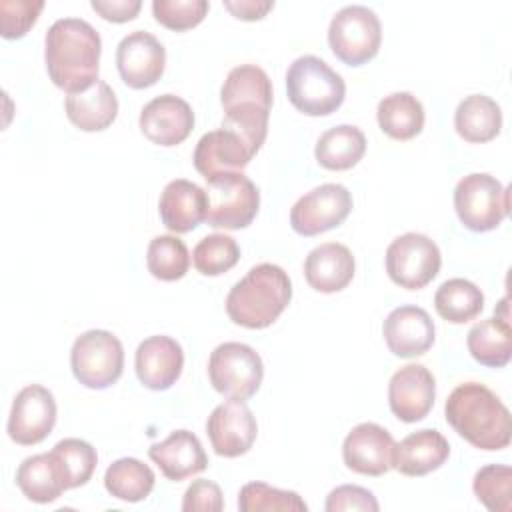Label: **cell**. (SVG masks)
<instances>
[{
  "label": "cell",
  "instance_id": "d4e9b609",
  "mask_svg": "<svg viewBox=\"0 0 512 512\" xmlns=\"http://www.w3.org/2000/svg\"><path fill=\"white\" fill-rule=\"evenodd\" d=\"M16 484L22 494L36 504H50L58 500L64 490H70L64 468L52 450L24 458L16 470Z\"/></svg>",
  "mask_w": 512,
  "mask_h": 512
},
{
  "label": "cell",
  "instance_id": "44dd1931",
  "mask_svg": "<svg viewBox=\"0 0 512 512\" xmlns=\"http://www.w3.org/2000/svg\"><path fill=\"white\" fill-rule=\"evenodd\" d=\"M148 456L172 482H180L194 474H200L208 466V456L198 436L188 430L170 432L166 440L156 442L148 448Z\"/></svg>",
  "mask_w": 512,
  "mask_h": 512
},
{
  "label": "cell",
  "instance_id": "30bf717a",
  "mask_svg": "<svg viewBox=\"0 0 512 512\" xmlns=\"http://www.w3.org/2000/svg\"><path fill=\"white\" fill-rule=\"evenodd\" d=\"M442 256L434 240L418 232H406L386 248V272L406 290H420L440 272Z\"/></svg>",
  "mask_w": 512,
  "mask_h": 512
},
{
  "label": "cell",
  "instance_id": "4fadbf2b",
  "mask_svg": "<svg viewBox=\"0 0 512 512\" xmlns=\"http://www.w3.org/2000/svg\"><path fill=\"white\" fill-rule=\"evenodd\" d=\"M206 434L218 456L236 458L252 448L258 424L244 400L230 398L212 410L206 420Z\"/></svg>",
  "mask_w": 512,
  "mask_h": 512
},
{
  "label": "cell",
  "instance_id": "52a82bcc",
  "mask_svg": "<svg viewBox=\"0 0 512 512\" xmlns=\"http://www.w3.org/2000/svg\"><path fill=\"white\" fill-rule=\"evenodd\" d=\"M70 368L82 386L104 390L122 376V342L108 330H88L72 344Z\"/></svg>",
  "mask_w": 512,
  "mask_h": 512
},
{
  "label": "cell",
  "instance_id": "6da1fadb",
  "mask_svg": "<svg viewBox=\"0 0 512 512\" xmlns=\"http://www.w3.org/2000/svg\"><path fill=\"white\" fill-rule=\"evenodd\" d=\"M100 34L82 18L56 20L44 38L46 70L54 86L68 94L82 92L98 80Z\"/></svg>",
  "mask_w": 512,
  "mask_h": 512
},
{
  "label": "cell",
  "instance_id": "f1b7e54d",
  "mask_svg": "<svg viewBox=\"0 0 512 512\" xmlns=\"http://www.w3.org/2000/svg\"><path fill=\"white\" fill-rule=\"evenodd\" d=\"M468 352L476 362L488 368H502L512 356V328L506 318L494 314L492 318L476 322L466 338Z\"/></svg>",
  "mask_w": 512,
  "mask_h": 512
},
{
  "label": "cell",
  "instance_id": "4316f807",
  "mask_svg": "<svg viewBox=\"0 0 512 512\" xmlns=\"http://www.w3.org/2000/svg\"><path fill=\"white\" fill-rule=\"evenodd\" d=\"M454 128L466 142H490L500 134L502 110L490 96L470 94L458 104L454 112Z\"/></svg>",
  "mask_w": 512,
  "mask_h": 512
},
{
  "label": "cell",
  "instance_id": "e0dca14e",
  "mask_svg": "<svg viewBox=\"0 0 512 512\" xmlns=\"http://www.w3.org/2000/svg\"><path fill=\"white\" fill-rule=\"evenodd\" d=\"M392 434L374 422H362L354 426L342 444L344 464L364 476H382L392 468L394 452Z\"/></svg>",
  "mask_w": 512,
  "mask_h": 512
},
{
  "label": "cell",
  "instance_id": "ee69618b",
  "mask_svg": "<svg viewBox=\"0 0 512 512\" xmlns=\"http://www.w3.org/2000/svg\"><path fill=\"white\" fill-rule=\"evenodd\" d=\"M224 8L230 10L240 20H260L268 10L274 8L270 0H240V2H224Z\"/></svg>",
  "mask_w": 512,
  "mask_h": 512
},
{
  "label": "cell",
  "instance_id": "7402d4cb",
  "mask_svg": "<svg viewBox=\"0 0 512 512\" xmlns=\"http://www.w3.org/2000/svg\"><path fill=\"white\" fill-rule=\"evenodd\" d=\"M448 456V440L434 428H422L394 444L392 468L404 476H424L438 470Z\"/></svg>",
  "mask_w": 512,
  "mask_h": 512
},
{
  "label": "cell",
  "instance_id": "f35d334b",
  "mask_svg": "<svg viewBox=\"0 0 512 512\" xmlns=\"http://www.w3.org/2000/svg\"><path fill=\"white\" fill-rule=\"evenodd\" d=\"M210 4L206 0H154L152 2V14L158 24L184 32L188 28L198 26Z\"/></svg>",
  "mask_w": 512,
  "mask_h": 512
},
{
  "label": "cell",
  "instance_id": "d6a6232c",
  "mask_svg": "<svg viewBox=\"0 0 512 512\" xmlns=\"http://www.w3.org/2000/svg\"><path fill=\"white\" fill-rule=\"evenodd\" d=\"M156 476L152 468L138 458H120L112 462L104 474L106 490L124 502H140L154 488Z\"/></svg>",
  "mask_w": 512,
  "mask_h": 512
},
{
  "label": "cell",
  "instance_id": "8d00e7d4",
  "mask_svg": "<svg viewBox=\"0 0 512 512\" xmlns=\"http://www.w3.org/2000/svg\"><path fill=\"white\" fill-rule=\"evenodd\" d=\"M240 248L232 236L208 234L192 250V262L204 276H220L236 266Z\"/></svg>",
  "mask_w": 512,
  "mask_h": 512
},
{
  "label": "cell",
  "instance_id": "d6986e66",
  "mask_svg": "<svg viewBox=\"0 0 512 512\" xmlns=\"http://www.w3.org/2000/svg\"><path fill=\"white\" fill-rule=\"evenodd\" d=\"M382 334L388 350L400 358L422 356L432 348L436 338L430 314L412 304L394 308L382 324Z\"/></svg>",
  "mask_w": 512,
  "mask_h": 512
},
{
  "label": "cell",
  "instance_id": "cb8c5ba5",
  "mask_svg": "<svg viewBox=\"0 0 512 512\" xmlns=\"http://www.w3.org/2000/svg\"><path fill=\"white\" fill-rule=\"evenodd\" d=\"M206 206L208 202L204 188L184 178L168 182L158 200L162 224L176 234L190 232L202 220H206Z\"/></svg>",
  "mask_w": 512,
  "mask_h": 512
},
{
  "label": "cell",
  "instance_id": "836d02e7",
  "mask_svg": "<svg viewBox=\"0 0 512 512\" xmlns=\"http://www.w3.org/2000/svg\"><path fill=\"white\" fill-rule=\"evenodd\" d=\"M148 272L164 282H174L186 276L190 266V254L178 236L162 234L150 240L146 250Z\"/></svg>",
  "mask_w": 512,
  "mask_h": 512
},
{
  "label": "cell",
  "instance_id": "ac0fdd59",
  "mask_svg": "<svg viewBox=\"0 0 512 512\" xmlns=\"http://www.w3.org/2000/svg\"><path fill=\"white\" fill-rule=\"evenodd\" d=\"M138 124L150 142L158 146H176L192 132L194 112L180 96L162 94L142 108Z\"/></svg>",
  "mask_w": 512,
  "mask_h": 512
},
{
  "label": "cell",
  "instance_id": "9a60e30c",
  "mask_svg": "<svg viewBox=\"0 0 512 512\" xmlns=\"http://www.w3.org/2000/svg\"><path fill=\"white\" fill-rule=\"evenodd\" d=\"M256 148L234 128L220 126L218 130L206 132L194 148V168L206 178L218 174L242 172L248 162L256 156Z\"/></svg>",
  "mask_w": 512,
  "mask_h": 512
},
{
  "label": "cell",
  "instance_id": "83f0119b",
  "mask_svg": "<svg viewBox=\"0 0 512 512\" xmlns=\"http://www.w3.org/2000/svg\"><path fill=\"white\" fill-rule=\"evenodd\" d=\"M220 102L224 110L236 106L272 108V82L256 64H240L232 68L222 84Z\"/></svg>",
  "mask_w": 512,
  "mask_h": 512
},
{
  "label": "cell",
  "instance_id": "277c9868",
  "mask_svg": "<svg viewBox=\"0 0 512 512\" xmlns=\"http://www.w3.org/2000/svg\"><path fill=\"white\" fill-rule=\"evenodd\" d=\"M288 100L306 116H328L340 108L346 96L342 76L322 58L306 54L296 58L286 72Z\"/></svg>",
  "mask_w": 512,
  "mask_h": 512
},
{
  "label": "cell",
  "instance_id": "2e32d148",
  "mask_svg": "<svg viewBox=\"0 0 512 512\" xmlns=\"http://www.w3.org/2000/svg\"><path fill=\"white\" fill-rule=\"evenodd\" d=\"M436 398V380L422 364H406L388 382V404L402 422H418L428 416Z\"/></svg>",
  "mask_w": 512,
  "mask_h": 512
},
{
  "label": "cell",
  "instance_id": "7a4b0ae2",
  "mask_svg": "<svg viewBox=\"0 0 512 512\" xmlns=\"http://www.w3.org/2000/svg\"><path fill=\"white\" fill-rule=\"evenodd\" d=\"M446 422L480 450H502L510 444L512 422L502 400L480 382L458 384L444 406Z\"/></svg>",
  "mask_w": 512,
  "mask_h": 512
},
{
  "label": "cell",
  "instance_id": "5b68a950",
  "mask_svg": "<svg viewBox=\"0 0 512 512\" xmlns=\"http://www.w3.org/2000/svg\"><path fill=\"white\" fill-rule=\"evenodd\" d=\"M206 222L212 228L240 230L252 224L260 208L256 184L242 172L218 174L206 180Z\"/></svg>",
  "mask_w": 512,
  "mask_h": 512
},
{
  "label": "cell",
  "instance_id": "d590c367",
  "mask_svg": "<svg viewBox=\"0 0 512 512\" xmlns=\"http://www.w3.org/2000/svg\"><path fill=\"white\" fill-rule=\"evenodd\" d=\"M472 490L490 512L512 510V468L506 464H488L474 474Z\"/></svg>",
  "mask_w": 512,
  "mask_h": 512
},
{
  "label": "cell",
  "instance_id": "5bb4252c",
  "mask_svg": "<svg viewBox=\"0 0 512 512\" xmlns=\"http://www.w3.org/2000/svg\"><path fill=\"white\" fill-rule=\"evenodd\" d=\"M116 66L126 86L142 90L156 84L164 74L166 50L154 34L134 30L120 40L116 48Z\"/></svg>",
  "mask_w": 512,
  "mask_h": 512
},
{
  "label": "cell",
  "instance_id": "4dcf8cb0",
  "mask_svg": "<svg viewBox=\"0 0 512 512\" xmlns=\"http://www.w3.org/2000/svg\"><path fill=\"white\" fill-rule=\"evenodd\" d=\"M378 126L394 140H410L424 128V106L410 92H394L378 102Z\"/></svg>",
  "mask_w": 512,
  "mask_h": 512
},
{
  "label": "cell",
  "instance_id": "8992f818",
  "mask_svg": "<svg viewBox=\"0 0 512 512\" xmlns=\"http://www.w3.org/2000/svg\"><path fill=\"white\" fill-rule=\"evenodd\" d=\"M382 26L376 12L362 4L340 8L328 26V44L338 60L362 66L378 54Z\"/></svg>",
  "mask_w": 512,
  "mask_h": 512
},
{
  "label": "cell",
  "instance_id": "1f68e13d",
  "mask_svg": "<svg viewBox=\"0 0 512 512\" xmlns=\"http://www.w3.org/2000/svg\"><path fill=\"white\" fill-rule=\"evenodd\" d=\"M434 308L446 322L466 324L482 312L484 294L474 282L466 278H450L436 290Z\"/></svg>",
  "mask_w": 512,
  "mask_h": 512
},
{
  "label": "cell",
  "instance_id": "74e56055",
  "mask_svg": "<svg viewBox=\"0 0 512 512\" xmlns=\"http://www.w3.org/2000/svg\"><path fill=\"white\" fill-rule=\"evenodd\" d=\"M52 452L64 468L68 488L84 486L92 478L98 456H96L94 446L88 444L86 440L64 438L52 448Z\"/></svg>",
  "mask_w": 512,
  "mask_h": 512
},
{
  "label": "cell",
  "instance_id": "f546056e",
  "mask_svg": "<svg viewBox=\"0 0 512 512\" xmlns=\"http://www.w3.org/2000/svg\"><path fill=\"white\" fill-rule=\"evenodd\" d=\"M366 152V136L358 126L340 124L326 130L314 148L316 162L326 170H350Z\"/></svg>",
  "mask_w": 512,
  "mask_h": 512
},
{
  "label": "cell",
  "instance_id": "9c48e42d",
  "mask_svg": "<svg viewBox=\"0 0 512 512\" xmlns=\"http://www.w3.org/2000/svg\"><path fill=\"white\" fill-rule=\"evenodd\" d=\"M208 376L216 392L226 398L248 400L254 396L264 378L260 354L242 342H224L208 358Z\"/></svg>",
  "mask_w": 512,
  "mask_h": 512
},
{
  "label": "cell",
  "instance_id": "7bdbcfd3",
  "mask_svg": "<svg viewBox=\"0 0 512 512\" xmlns=\"http://www.w3.org/2000/svg\"><path fill=\"white\" fill-rule=\"evenodd\" d=\"M92 10H96L104 20L110 22H128L136 18L142 8L140 0H92Z\"/></svg>",
  "mask_w": 512,
  "mask_h": 512
},
{
  "label": "cell",
  "instance_id": "484cf974",
  "mask_svg": "<svg viewBox=\"0 0 512 512\" xmlns=\"http://www.w3.org/2000/svg\"><path fill=\"white\" fill-rule=\"evenodd\" d=\"M64 110L76 128L84 132H100L116 120L118 98L104 80H96L90 88L68 94Z\"/></svg>",
  "mask_w": 512,
  "mask_h": 512
},
{
  "label": "cell",
  "instance_id": "ffe728a7",
  "mask_svg": "<svg viewBox=\"0 0 512 512\" xmlns=\"http://www.w3.org/2000/svg\"><path fill=\"white\" fill-rule=\"evenodd\" d=\"M134 368L142 386L150 390H168L176 384L184 368L182 346L164 334L150 336L138 344Z\"/></svg>",
  "mask_w": 512,
  "mask_h": 512
},
{
  "label": "cell",
  "instance_id": "60d3db41",
  "mask_svg": "<svg viewBox=\"0 0 512 512\" xmlns=\"http://www.w3.org/2000/svg\"><path fill=\"white\" fill-rule=\"evenodd\" d=\"M326 512H344V510H360V512H378L376 496L356 484H342L334 488L324 504Z\"/></svg>",
  "mask_w": 512,
  "mask_h": 512
},
{
  "label": "cell",
  "instance_id": "7c38bea8",
  "mask_svg": "<svg viewBox=\"0 0 512 512\" xmlns=\"http://www.w3.org/2000/svg\"><path fill=\"white\" fill-rule=\"evenodd\" d=\"M56 424V400L54 394L40 386H24L10 410L8 436L20 446H32L42 442Z\"/></svg>",
  "mask_w": 512,
  "mask_h": 512
},
{
  "label": "cell",
  "instance_id": "e575fe53",
  "mask_svg": "<svg viewBox=\"0 0 512 512\" xmlns=\"http://www.w3.org/2000/svg\"><path fill=\"white\" fill-rule=\"evenodd\" d=\"M242 512H306L308 504L292 490H280L266 482H248L240 488Z\"/></svg>",
  "mask_w": 512,
  "mask_h": 512
},
{
  "label": "cell",
  "instance_id": "603a6c76",
  "mask_svg": "<svg viewBox=\"0 0 512 512\" xmlns=\"http://www.w3.org/2000/svg\"><path fill=\"white\" fill-rule=\"evenodd\" d=\"M354 256L340 242H326L308 252L304 260V276L316 292L332 294L344 290L354 278Z\"/></svg>",
  "mask_w": 512,
  "mask_h": 512
},
{
  "label": "cell",
  "instance_id": "ab89813d",
  "mask_svg": "<svg viewBox=\"0 0 512 512\" xmlns=\"http://www.w3.org/2000/svg\"><path fill=\"white\" fill-rule=\"evenodd\" d=\"M42 8V0H0L2 36L8 40L22 38L36 24Z\"/></svg>",
  "mask_w": 512,
  "mask_h": 512
},
{
  "label": "cell",
  "instance_id": "8fae6325",
  "mask_svg": "<svg viewBox=\"0 0 512 512\" xmlns=\"http://www.w3.org/2000/svg\"><path fill=\"white\" fill-rule=\"evenodd\" d=\"M352 210V194L342 184H320L300 196L290 210V226L300 236H318L340 226Z\"/></svg>",
  "mask_w": 512,
  "mask_h": 512
},
{
  "label": "cell",
  "instance_id": "b9f144b4",
  "mask_svg": "<svg viewBox=\"0 0 512 512\" xmlns=\"http://www.w3.org/2000/svg\"><path fill=\"white\" fill-rule=\"evenodd\" d=\"M224 508L222 490L212 480H194L182 500L184 512H220Z\"/></svg>",
  "mask_w": 512,
  "mask_h": 512
},
{
  "label": "cell",
  "instance_id": "ba28073f",
  "mask_svg": "<svg viewBox=\"0 0 512 512\" xmlns=\"http://www.w3.org/2000/svg\"><path fill=\"white\" fill-rule=\"evenodd\" d=\"M454 208L468 230H494L508 214V188L486 172L468 174L454 188Z\"/></svg>",
  "mask_w": 512,
  "mask_h": 512
},
{
  "label": "cell",
  "instance_id": "3957f363",
  "mask_svg": "<svg viewBox=\"0 0 512 512\" xmlns=\"http://www.w3.org/2000/svg\"><path fill=\"white\" fill-rule=\"evenodd\" d=\"M292 298L290 276L276 264L252 266L226 296V312L238 326L268 328L286 310Z\"/></svg>",
  "mask_w": 512,
  "mask_h": 512
}]
</instances>
